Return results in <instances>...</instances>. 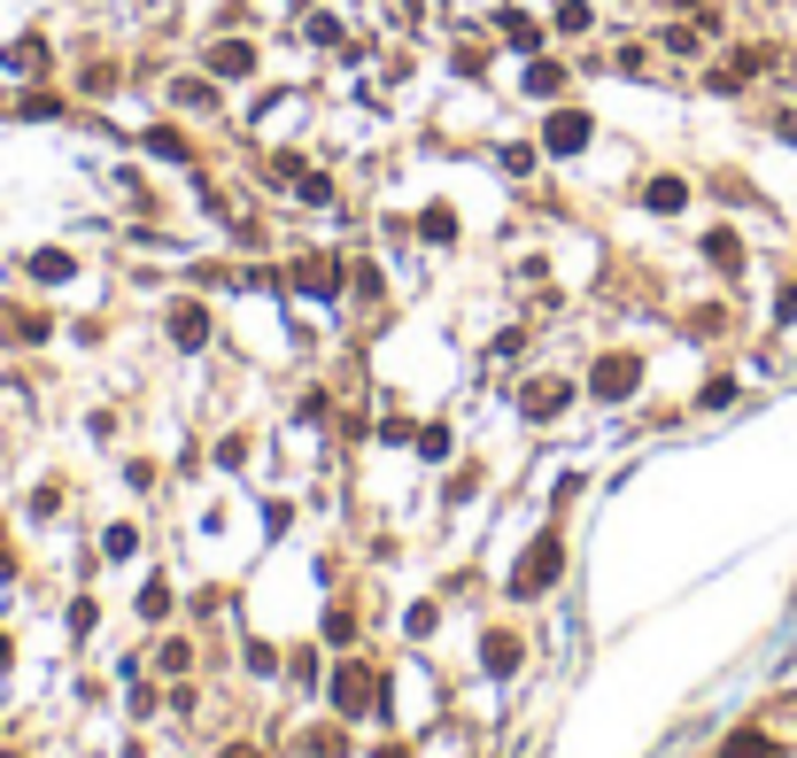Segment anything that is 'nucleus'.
<instances>
[{"label": "nucleus", "instance_id": "obj_1", "mask_svg": "<svg viewBox=\"0 0 797 758\" xmlns=\"http://www.w3.org/2000/svg\"><path fill=\"white\" fill-rule=\"evenodd\" d=\"M558 573H565V542H558V534H534V550H527L519 573H511V597H542Z\"/></svg>", "mask_w": 797, "mask_h": 758}, {"label": "nucleus", "instance_id": "obj_2", "mask_svg": "<svg viewBox=\"0 0 797 758\" xmlns=\"http://www.w3.org/2000/svg\"><path fill=\"white\" fill-rule=\"evenodd\" d=\"M380 697H387V681H380V673H372L364 658H348V666H333V705H341V712H372Z\"/></svg>", "mask_w": 797, "mask_h": 758}, {"label": "nucleus", "instance_id": "obj_3", "mask_svg": "<svg viewBox=\"0 0 797 758\" xmlns=\"http://www.w3.org/2000/svg\"><path fill=\"white\" fill-rule=\"evenodd\" d=\"M597 140V117L589 109H550L542 117V155H581Z\"/></svg>", "mask_w": 797, "mask_h": 758}, {"label": "nucleus", "instance_id": "obj_4", "mask_svg": "<svg viewBox=\"0 0 797 758\" xmlns=\"http://www.w3.org/2000/svg\"><path fill=\"white\" fill-rule=\"evenodd\" d=\"M201 70H209L217 86L256 78V39H209V47H201Z\"/></svg>", "mask_w": 797, "mask_h": 758}, {"label": "nucleus", "instance_id": "obj_5", "mask_svg": "<svg viewBox=\"0 0 797 758\" xmlns=\"http://www.w3.org/2000/svg\"><path fill=\"white\" fill-rule=\"evenodd\" d=\"M589 387L604 395V403H628L642 387V356H628V348H612V356H597V372H589Z\"/></svg>", "mask_w": 797, "mask_h": 758}, {"label": "nucleus", "instance_id": "obj_6", "mask_svg": "<svg viewBox=\"0 0 797 758\" xmlns=\"http://www.w3.org/2000/svg\"><path fill=\"white\" fill-rule=\"evenodd\" d=\"M565 403H573V380H534V387H519V419H534V426H550Z\"/></svg>", "mask_w": 797, "mask_h": 758}, {"label": "nucleus", "instance_id": "obj_7", "mask_svg": "<svg viewBox=\"0 0 797 758\" xmlns=\"http://www.w3.org/2000/svg\"><path fill=\"white\" fill-rule=\"evenodd\" d=\"M642 209H650V217H681V209H689V178H681V170L642 178Z\"/></svg>", "mask_w": 797, "mask_h": 758}, {"label": "nucleus", "instance_id": "obj_8", "mask_svg": "<svg viewBox=\"0 0 797 758\" xmlns=\"http://www.w3.org/2000/svg\"><path fill=\"white\" fill-rule=\"evenodd\" d=\"M170 109H178V117H209V109H217V78H209V70H201V78H194V70L170 78Z\"/></svg>", "mask_w": 797, "mask_h": 758}, {"label": "nucleus", "instance_id": "obj_9", "mask_svg": "<svg viewBox=\"0 0 797 758\" xmlns=\"http://www.w3.org/2000/svg\"><path fill=\"white\" fill-rule=\"evenodd\" d=\"M341 279H348L341 256H303L295 264V295H341Z\"/></svg>", "mask_w": 797, "mask_h": 758}, {"label": "nucleus", "instance_id": "obj_10", "mask_svg": "<svg viewBox=\"0 0 797 758\" xmlns=\"http://www.w3.org/2000/svg\"><path fill=\"white\" fill-rule=\"evenodd\" d=\"M0 70H8V78H47V39H16V47H0Z\"/></svg>", "mask_w": 797, "mask_h": 758}, {"label": "nucleus", "instance_id": "obj_11", "mask_svg": "<svg viewBox=\"0 0 797 758\" xmlns=\"http://www.w3.org/2000/svg\"><path fill=\"white\" fill-rule=\"evenodd\" d=\"M534 101H558L565 93V62H550V55H527V78H519Z\"/></svg>", "mask_w": 797, "mask_h": 758}, {"label": "nucleus", "instance_id": "obj_12", "mask_svg": "<svg viewBox=\"0 0 797 758\" xmlns=\"http://www.w3.org/2000/svg\"><path fill=\"white\" fill-rule=\"evenodd\" d=\"M140 148L163 155V163H194V140H186L178 125H148V132H140Z\"/></svg>", "mask_w": 797, "mask_h": 758}, {"label": "nucleus", "instance_id": "obj_13", "mask_svg": "<svg viewBox=\"0 0 797 758\" xmlns=\"http://www.w3.org/2000/svg\"><path fill=\"white\" fill-rule=\"evenodd\" d=\"M170 341H178V348H201V341H209V309L178 303V309H170Z\"/></svg>", "mask_w": 797, "mask_h": 758}, {"label": "nucleus", "instance_id": "obj_14", "mask_svg": "<svg viewBox=\"0 0 797 758\" xmlns=\"http://www.w3.org/2000/svg\"><path fill=\"white\" fill-rule=\"evenodd\" d=\"M419 240H426V248H450V240H457V209H450V201L419 209Z\"/></svg>", "mask_w": 797, "mask_h": 758}, {"label": "nucleus", "instance_id": "obj_15", "mask_svg": "<svg viewBox=\"0 0 797 758\" xmlns=\"http://www.w3.org/2000/svg\"><path fill=\"white\" fill-rule=\"evenodd\" d=\"M705 264H712V272H744V240H736L728 225H712V233H705Z\"/></svg>", "mask_w": 797, "mask_h": 758}, {"label": "nucleus", "instance_id": "obj_16", "mask_svg": "<svg viewBox=\"0 0 797 758\" xmlns=\"http://www.w3.org/2000/svg\"><path fill=\"white\" fill-rule=\"evenodd\" d=\"M23 272H31V279H39V287H62V279H70V272H78V256H70V248H39V256H31V264H23Z\"/></svg>", "mask_w": 797, "mask_h": 758}, {"label": "nucleus", "instance_id": "obj_17", "mask_svg": "<svg viewBox=\"0 0 797 758\" xmlns=\"http://www.w3.org/2000/svg\"><path fill=\"white\" fill-rule=\"evenodd\" d=\"M519 658H527V650H519V634H488V642H480V666H488L495 681H503V673H519Z\"/></svg>", "mask_w": 797, "mask_h": 758}, {"label": "nucleus", "instance_id": "obj_18", "mask_svg": "<svg viewBox=\"0 0 797 758\" xmlns=\"http://www.w3.org/2000/svg\"><path fill=\"white\" fill-rule=\"evenodd\" d=\"M495 31H503V39H511L519 55H542V23H534V16H519V8H503V23H495Z\"/></svg>", "mask_w": 797, "mask_h": 758}, {"label": "nucleus", "instance_id": "obj_19", "mask_svg": "<svg viewBox=\"0 0 797 758\" xmlns=\"http://www.w3.org/2000/svg\"><path fill=\"white\" fill-rule=\"evenodd\" d=\"M550 23H558L565 39H581V31L597 23V8H589V0H558V8H550Z\"/></svg>", "mask_w": 797, "mask_h": 758}, {"label": "nucleus", "instance_id": "obj_20", "mask_svg": "<svg viewBox=\"0 0 797 758\" xmlns=\"http://www.w3.org/2000/svg\"><path fill=\"white\" fill-rule=\"evenodd\" d=\"M720 758H783V744H775V736H751V728H744V736H728V751Z\"/></svg>", "mask_w": 797, "mask_h": 758}, {"label": "nucleus", "instance_id": "obj_21", "mask_svg": "<svg viewBox=\"0 0 797 758\" xmlns=\"http://www.w3.org/2000/svg\"><path fill=\"white\" fill-rule=\"evenodd\" d=\"M140 619H170V581H148V589H140Z\"/></svg>", "mask_w": 797, "mask_h": 758}, {"label": "nucleus", "instance_id": "obj_22", "mask_svg": "<svg viewBox=\"0 0 797 758\" xmlns=\"http://www.w3.org/2000/svg\"><path fill=\"white\" fill-rule=\"evenodd\" d=\"M534 155H542V148H527V140H511V148H503V170H511V178H527V170H534Z\"/></svg>", "mask_w": 797, "mask_h": 758}, {"label": "nucleus", "instance_id": "obj_23", "mask_svg": "<svg viewBox=\"0 0 797 758\" xmlns=\"http://www.w3.org/2000/svg\"><path fill=\"white\" fill-rule=\"evenodd\" d=\"M101 550H109V558H132V550H140V534H132V526H109V534H101Z\"/></svg>", "mask_w": 797, "mask_h": 758}, {"label": "nucleus", "instance_id": "obj_24", "mask_svg": "<svg viewBox=\"0 0 797 758\" xmlns=\"http://www.w3.org/2000/svg\"><path fill=\"white\" fill-rule=\"evenodd\" d=\"M311 47H341V16H311Z\"/></svg>", "mask_w": 797, "mask_h": 758}, {"label": "nucleus", "instance_id": "obj_25", "mask_svg": "<svg viewBox=\"0 0 797 758\" xmlns=\"http://www.w3.org/2000/svg\"><path fill=\"white\" fill-rule=\"evenodd\" d=\"M658 47H666V55H697V31H681V23H673V31H658Z\"/></svg>", "mask_w": 797, "mask_h": 758}, {"label": "nucleus", "instance_id": "obj_26", "mask_svg": "<svg viewBox=\"0 0 797 758\" xmlns=\"http://www.w3.org/2000/svg\"><path fill=\"white\" fill-rule=\"evenodd\" d=\"M356 634V611H325V642H348Z\"/></svg>", "mask_w": 797, "mask_h": 758}, {"label": "nucleus", "instance_id": "obj_27", "mask_svg": "<svg viewBox=\"0 0 797 758\" xmlns=\"http://www.w3.org/2000/svg\"><path fill=\"white\" fill-rule=\"evenodd\" d=\"M156 666H163V673H186V666H194V650H186V642H163Z\"/></svg>", "mask_w": 797, "mask_h": 758}, {"label": "nucleus", "instance_id": "obj_28", "mask_svg": "<svg viewBox=\"0 0 797 758\" xmlns=\"http://www.w3.org/2000/svg\"><path fill=\"white\" fill-rule=\"evenodd\" d=\"M217 758H264V751H256V744H225Z\"/></svg>", "mask_w": 797, "mask_h": 758}, {"label": "nucleus", "instance_id": "obj_29", "mask_svg": "<svg viewBox=\"0 0 797 758\" xmlns=\"http://www.w3.org/2000/svg\"><path fill=\"white\" fill-rule=\"evenodd\" d=\"M372 758H411V751H403V744H387V751H372Z\"/></svg>", "mask_w": 797, "mask_h": 758}, {"label": "nucleus", "instance_id": "obj_30", "mask_svg": "<svg viewBox=\"0 0 797 758\" xmlns=\"http://www.w3.org/2000/svg\"><path fill=\"white\" fill-rule=\"evenodd\" d=\"M0 666H8V634H0Z\"/></svg>", "mask_w": 797, "mask_h": 758}]
</instances>
